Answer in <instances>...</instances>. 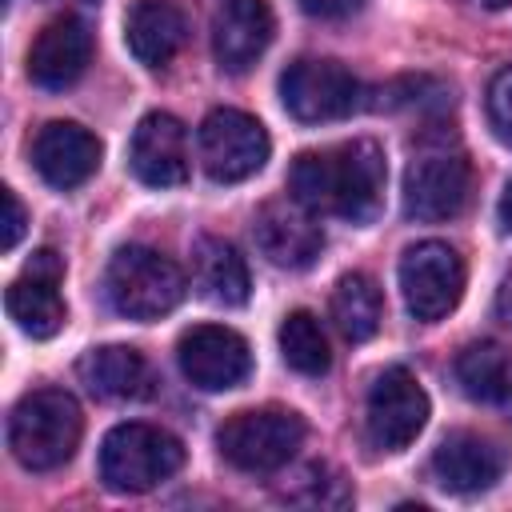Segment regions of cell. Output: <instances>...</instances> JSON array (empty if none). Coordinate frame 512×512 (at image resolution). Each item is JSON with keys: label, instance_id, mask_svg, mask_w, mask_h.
Returning a JSON list of instances; mask_svg holds the SVG:
<instances>
[{"label": "cell", "instance_id": "6da1fadb", "mask_svg": "<svg viewBox=\"0 0 512 512\" xmlns=\"http://www.w3.org/2000/svg\"><path fill=\"white\" fill-rule=\"evenodd\" d=\"M388 164L376 140H348L324 152H300L288 172L292 196L316 216H340L352 224L376 220L384 208Z\"/></svg>", "mask_w": 512, "mask_h": 512}, {"label": "cell", "instance_id": "7a4b0ae2", "mask_svg": "<svg viewBox=\"0 0 512 512\" xmlns=\"http://www.w3.org/2000/svg\"><path fill=\"white\" fill-rule=\"evenodd\" d=\"M84 432V416L72 392L36 388L16 400L8 420V448L32 472H52L72 460Z\"/></svg>", "mask_w": 512, "mask_h": 512}, {"label": "cell", "instance_id": "3957f363", "mask_svg": "<svg viewBox=\"0 0 512 512\" xmlns=\"http://www.w3.org/2000/svg\"><path fill=\"white\" fill-rule=\"evenodd\" d=\"M184 272L172 256L148 244H124L104 268L108 304L128 320H160L184 300Z\"/></svg>", "mask_w": 512, "mask_h": 512}, {"label": "cell", "instance_id": "277c9868", "mask_svg": "<svg viewBox=\"0 0 512 512\" xmlns=\"http://www.w3.org/2000/svg\"><path fill=\"white\" fill-rule=\"evenodd\" d=\"M184 464V444L156 424H116L100 444V480L112 492H148Z\"/></svg>", "mask_w": 512, "mask_h": 512}, {"label": "cell", "instance_id": "5b68a950", "mask_svg": "<svg viewBox=\"0 0 512 512\" xmlns=\"http://www.w3.org/2000/svg\"><path fill=\"white\" fill-rule=\"evenodd\" d=\"M304 444V420L292 408H244L232 412L220 432V456L240 472H276Z\"/></svg>", "mask_w": 512, "mask_h": 512}, {"label": "cell", "instance_id": "8992f818", "mask_svg": "<svg viewBox=\"0 0 512 512\" xmlns=\"http://www.w3.org/2000/svg\"><path fill=\"white\" fill-rule=\"evenodd\" d=\"M472 200V164L460 148L424 140L404 172V212L412 220H452Z\"/></svg>", "mask_w": 512, "mask_h": 512}, {"label": "cell", "instance_id": "52a82bcc", "mask_svg": "<svg viewBox=\"0 0 512 512\" xmlns=\"http://www.w3.org/2000/svg\"><path fill=\"white\" fill-rule=\"evenodd\" d=\"M196 152H200L204 172L216 184H240L264 168L272 140L256 116H248L240 108H212L200 120Z\"/></svg>", "mask_w": 512, "mask_h": 512}, {"label": "cell", "instance_id": "ba28073f", "mask_svg": "<svg viewBox=\"0 0 512 512\" xmlns=\"http://www.w3.org/2000/svg\"><path fill=\"white\" fill-rule=\"evenodd\" d=\"M280 100H284L288 116H296L300 124H328V120H344L360 108V80L340 60L304 56L284 68Z\"/></svg>", "mask_w": 512, "mask_h": 512}, {"label": "cell", "instance_id": "9c48e42d", "mask_svg": "<svg viewBox=\"0 0 512 512\" xmlns=\"http://www.w3.org/2000/svg\"><path fill=\"white\" fill-rule=\"evenodd\" d=\"M400 292L416 320L448 316L464 296V260L444 240H420L400 256Z\"/></svg>", "mask_w": 512, "mask_h": 512}, {"label": "cell", "instance_id": "30bf717a", "mask_svg": "<svg viewBox=\"0 0 512 512\" xmlns=\"http://www.w3.org/2000/svg\"><path fill=\"white\" fill-rule=\"evenodd\" d=\"M428 424V396L408 368H384L364 404L368 440L380 452H404Z\"/></svg>", "mask_w": 512, "mask_h": 512}, {"label": "cell", "instance_id": "8fae6325", "mask_svg": "<svg viewBox=\"0 0 512 512\" xmlns=\"http://www.w3.org/2000/svg\"><path fill=\"white\" fill-rule=\"evenodd\" d=\"M60 280H64V260L52 248L32 252V260L24 264V272L8 284L4 292V308L16 320V328L32 340H48L64 328L68 308L60 300Z\"/></svg>", "mask_w": 512, "mask_h": 512}, {"label": "cell", "instance_id": "7c38bea8", "mask_svg": "<svg viewBox=\"0 0 512 512\" xmlns=\"http://www.w3.org/2000/svg\"><path fill=\"white\" fill-rule=\"evenodd\" d=\"M176 360H180V372L204 392H228V388L244 384L252 372L248 340L224 324L188 328L176 344Z\"/></svg>", "mask_w": 512, "mask_h": 512}, {"label": "cell", "instance_id": "4fadbf2b", "mask_svg": "<svg viewBox=\"0 0 512 512\" xmlns=\"http://www.w3.org/2000/svg\"><path fill=\"white\" fill-rule=\"evenodd\" d=\"M104 144L76 120H48L32 140V164L44 184L68 192L96 176Z\"/></svg>", "mask_w": 512, "mask_h": 512}, {"label": "cell", "instance_id": "5bb4252c", "mask_svg": "<svg viewBox=\"0 0 512 512\" xmlns=\"http://www.w3.org/2000/svg\"><path fill=\"white\" fill-rule=\"evenodd\" d=\"M252 236H256V248L268 256V264L292 268V272L308 268L324 248V232L316 224V212H308L296 196L292 200H268L252 220Z\"/></svg>", "mask_w": 512, "mask_h": 512}, {"label": "cell", "instance_id": "9a60e30c", "mask_svg": "<svg viewBox=\"0 0 512 512\" xmlns=\"http://www.w3.org/2000/svg\"><path fill=\"white\" fill-rule=\"evenodd\" d=\"M128 168L148 188H176L188 180V132L172 112H148L128 144Z\"/></svg>", "mask_w": 512, "mask_h": 512}, {"label": "cell", "instance_id": "2e32d148", "mask_svg": "<svg viewBox=\"0 0 512 512\" xmlns=\"http://www.w3.org/2000/svg\"><path fill=\"white\" fill-rule=\"evenodd\" d=\"M92 60V32L76 16L48 20L28 48V80L44 92H64L84 76Z\"/></svg>", "mask_w": 512, "mask_h": 512}, {"label": "cell", "instance_id": "e0dca14e", "mask_svg": "<svg viewBox=\"0 0 512 512\" xmlns=\"http://www.w3.org/2000/svg\"><path fill=\"white\" fill-rule=\"evenodd\" d=\"M276 16L268 0H224L212 16V52L216 64L232 76L248 72L272 44Z\"/></svg>", "mask_w": 512, "mask_h": 512}, {"label": "cell", "instance_id": "ac0fdd59", "mask_svg": "<svg viewBox=\"0 0 512 512\" xmlns=\"http://www.w3.org/2000/svg\"><path fill=\"white\" fill-rule=\"evenodd\" d=\"M500 472H504V452L476 432H452L432 452L436 484L444 492H456V496H472V492L492 488L500 480Z\"/></svg>", "mask_w": 512, "mask_h": 512}, {"label": "cell", "instance_id": "d6986e66", "mask_svg": "<svg viewBox=\"0 0 512 512\" xmlns=\"http://www.w3.org/2000/svg\"><path fill=\"white\" fill-rule=\"evenodd\" d=\"M188 40V20L172 0H136L124 16V44L144 68H164Z\"/></svg>", "mask_w": 512, "mask_h": 512}, {"label": "cell", "instance_id": "ffe728a7", "mask_svg": "<svg viewBox=\"0 0 512 512\" xmlns=\"http://www.w3.org/2000/svg\"><path fill=\"white\" fill-rule=\"evenodd\" d=\"M76 372H80L84 388L100 400H144V396H152V364L128 344L92 348L76 364Z\"/></svg>", "mask_w": 512, "mask_h": 512}, {"label": "cell", "instance_id": "44dd1931", "mask_svg": "<svg viewBox=\"0 0 512 512\" xmlns=\"http://www.w3.org/2000/svg\"><path fill=\"white\" fill-rule=\"evenodd\" d=\"M456 380L464 396L512 416V352L496 340H476L456 356Z\"/></svg>", "mask_w": 512, "mask_h": 512}, {"label": "cell", "instance_id": "7402d4cb", "mask_svg": "<svg viewBox=\"0 0 512 512\" xmlns=\"http://www.w3.org/2000/svg\"><path fill=\"white\" fill-rule=\"evenodd\" d=\"M192 264H196V284L212 304L240 308L248 300L252 280H248V264L236 252V244H228L220 236H200L196 252H192Z\"/></svg>", "mask_w": 512, "mask_h": 512}, {"label": "cell", "instance_id": "603a6c76", "mask_svg": "<svg viewBox=\"0 0 512 512\" xmlns=\"http://www.w3.org/2000/svg\"><path fill=\"white\" fill-rule=\"evenodd\" d=\"M380 316H384V300L376 280L364 272H344L332 288V324L340 328V336L352 344L372 340L380 328Z\"/></svg>", "mask_w": 512, "mask_h": 512}, {"label": "cell", "instance_id": "cb8c5ba5", "mask_svg": "<svg viewBox=\"0 0 512 512\" xmlns=\"http://www.w3.org/2000/svg\"><path fill=\"white\" fill-rule=\"evenodd\" d=\"M280 356L300 376H324L332 368L328 336H324V328H320V320L312 312L296 308V312L284 316V324H280Z\"/></svg>", "mask_w": 512, "mask_h": 512}, {"label": "cell", "instance_id": "d4e9b609", "mask_svg": "<svg viewBox=\"0 0 512 512\" xmlns=\"http://www.w3.org/2000/svg\"><path fill=\"white\" fill-rule=\"evenodd\" d=\"M292 500L312 504V508H344V504H352V488L332 468L312 464V468L300 472V492H292Z\"/></svg>", "mask_w": 512, "mask_h": 512}, {"label": "cell", "instance_id": "484cf974", "mask_svg": "<svg viewBox=\"0 0 512 512\" xmlns=\"http://www.w3.org/2000/svg\"><path fill=\"white\" fill-rule=\"evenodd\" d=\"M488 120L496 136L512 144V68H500L488 84Z\"/></svg>", "mask_w": 512, "mask_h": 512}, {"label": "cell", "instance_id": "4316f807", "mask_svg": "<svg viewBox=\"0 0 512 512\" xmlns=\"http://www.w3.org/2000/svg\"><path fill=\"white\" fill-rule=\"evenodd\" d=\"M0 200H4V220H0V248L12 252L24 236V224H28V212L20 204V196L12 188H0Z\"/></svg>", "mask_w": 512, "mask_h": 512}, {"label": "cell", "instance_id": "83f0119b", "mask_svg": "<svg viewBox=\"0 0 512 512\" xmlns=\"http://www.w3.org/2000/svg\"><path fill=\"white\" fill-rule=\"evenodd\" d=\"M300 8L308 16H320V20H344V16L360 12L364 0H300Z\"/></svg>", "mask_w": 512, "mask_h": 512}, {"label": "cell", "instance_id": "f1b7e54d", "mask_svg": "<svg viewBox=\"0 0 512 512\" xmlns=\"http://www.w3.org/2000/svg\"><path fill=\"white\" fill-rule=\"evenodd\" d=\"M496 312L512 324V272L500 280V288H496Z\"/></svg>", "mask_w": 512, "mask_h": 512}, {"label": "cell", "instance_id": "f546056e", "mask_svg": "<svg viewBox=\"0 0 512 512\" xmlns=\"http://www.w3.org/2000/svg\"><path fill=\"white\" fill-rule=\"evenodd\" d=\"M496 216H500V224L512 232V180H508V188H504V196H500V204H496Z\"/></svg>", "mask_w": 512, "mask_h": 512}, {"label": "cell", "instance_id": "4dcf8cb0", "mask_svg": "<svg viewBox=\"0 0 512 512\" xmlns=\"http://www.w3.org/2000/svg\"><path fill=\"white\" fill-rule=\"evenodd\" d=\"M472 4H480V8H492V12H496V8H508L512 0H472Z\"/></svg>", "mask_w": 512, "mask_h": 512}]
</instances>
